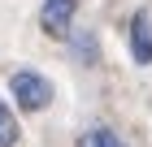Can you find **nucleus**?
Masks as SVG:
<instances>
[{"instance_id": "nucleus-1", "label": "nucleus", "mask_w": 152, "mask_h": 147, "mask_svg": "<svg viewBox=\"0 0 152 147\" xmlns=\"http://www.w3.org/2000/svg\"><path fill=\"white\" fill-rule=\"evenodd\" d=\"M9 95H13V104L22 113H44L48 104H52V95H57V87L39 69H13L9 74Z\"/></svg>"}, {"instance_id": "nucleus-2", "label": "nucleus", "mask_w": 152, "mask_h": 147, "mask_svg": "<svg viewBox=\"0 0 152 147\" xmlns=\"http://www.w3.org/2000/svg\"><path fill=\"white\" fill-rule=\"evenodd\" d=\"M74 13H78V0H44L39 4V30L48 39H74Z\"/></svg>"}, {"instance_id": "nucleus-3", "label": "nucleus", "mask_w": 152, "mask_h": 147, "mask_svg": "<svg viewBox=\"0 0 152 147\" xmlns=\"http://www.w3.org/2000/svg\"><path fill=\"white\" fill-rule=\"evenodd\" d=\"M126 43L135 65H152V13H135L126 26Z\"/></svg>"}, {"instance_id": "nucleus-4", "label": "nucleus", "mask_w": 152, "mask_h": 147, "mask_svg": "<svg viewBox=\"0 0 152 147\" xmlns=\"http://www.w3.org/2000/svg\"><path fill=\"white\" fill-rule=\"evenodd\" d=\"M78 147H130V143L117 134L113 125H87L78 134Z\"/></svg>"}, {"instance_id": "nucleus-5", "label": "nucleus", "mask_w": 152, "mask_h": 147, "mask_svg": "<svg viewBox=\"0 0 152 147\" xmlns=\"http://www.w3.org/2000/svg\"><path fill=\"white\" fill-rule=\"evenodd\" d=\"M18 143H22V121H18V113L9 104L0 100V147H18Z\"/></svg>"}]
</instances>
